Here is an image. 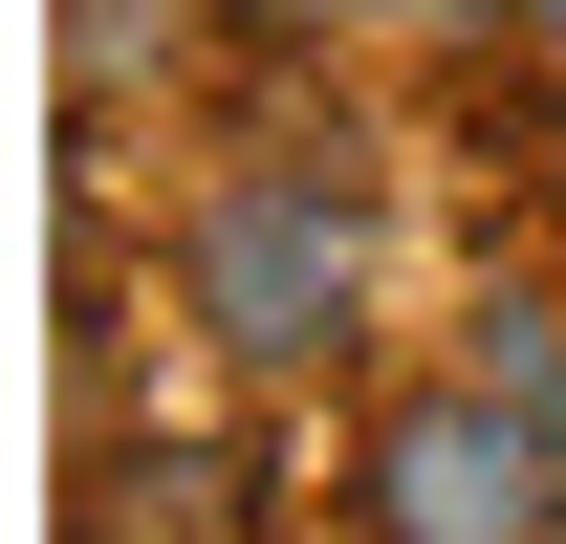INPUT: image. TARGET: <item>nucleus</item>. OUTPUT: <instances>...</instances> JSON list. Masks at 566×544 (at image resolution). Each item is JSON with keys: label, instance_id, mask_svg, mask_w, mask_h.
Masks as SVG:
<instances>
[{"label": "nucleus", "instance_id": "20e7f679", "mask_svg": "<svg viewBox=\"0 0 566 544\" xmlns=\"http://www.w3.org/2000/svg\"><path fill=\"white\" fill-rule=\"evenodd\" d=\"M262 22H349V0H262Z\"/></svg>", "mask_w": 566, "mask_h": 544}, {"label": "nucleus", "instance_id": "423d86ee", "mask_svg": "<svg viewBox=\"0 0 566 544\" xmlns=\"http://www.w3.org/2000/svg\"><path fill=\"white\" fill-rule=\"evenodd\" d=\"M523 22H545V44H566V0H523Z\"/></svg>", "mask_w": 566, "mask_h": 544}, {"label": "nucleus", "instance_id": "f257e3e1", "mask_svg": "<svg viewBox=\"0 0 566 544\" xmlns=\"http://www.w3.org/2000/svg\"><path fill=\"white\" fill-rule=\"evenodd\" d=\"M175 283H197V327L240 348V370H327V348H349V175H240V197H197Z\"/></svg>", "mask_w": 566, "mask_h": 544}, {"label": "nucleus", "instance_id": "f03ea898", "mask_svg": "<svg viewBox=\"0 0 566 544\" xmlns=\"http://www.w3.org/2000/svg\"><path fill=\"white\" fill-rule=\"evenodd\" d=\"M545 523H566V414H523L501 370L370 436V544H545Z\"/></svg>", "mask_w": 566, "mask_h": 544}, {"label": "nucleus", "instance_id": "39448f33", "mask_svg": "<svg viewBox=\"0 0 566 544\" xmlns=\"http://www.w3.org/2000/svg\"><path fill=\"white\" fill-rule=\"evenodd\" d=\"M436 22H501V0H436Z\"/></svg>", "mask_w": 566, "mask_h": 544}, {"label": "nucleus", "instance_id": "7ed1b4c3", "mask_svg": "<svg viewBox=\"0 0 566 544\" xmlns=\"http://www.w3.org/2000/svg\"><path fill=\"white\" fill-rule=\"evenodd\" d=\"M480 370H501L523 414H566V305H480Z\"/></svg>", "mask_w": 566, "mask_h": 544}]
</instances>
